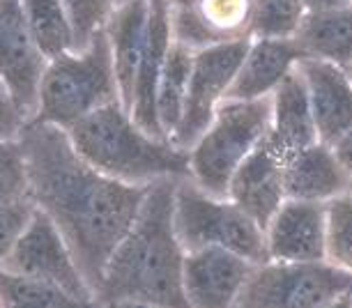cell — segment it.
<instances>
[{
	"label": "cell",
	"instance_id": "cell-27",
	"mask_svg": "<svg viewBox=\"0 0 352 308\" xmlns=\"http://www.w3.org/2000/svg\"><path fill=\"white\" fill-rule=\"evenodd\" d=\"M28 162L19 138L0 143V207L30 198Z\"/></svg>",
	"mask_w": 352,
	"mask_h": 308
},
{
	"label": "cell",
	"instance_id": "cell-10",
	"mask_svg": "<svg viewBox=\"0 0 352 308\" xmlns=\"http://www.w3.org/2000/svg\"><path fill=\"white\" fill-rule=\"evenodd\" d=\"M46 63L49 60L39 51L25 21L21 0H0V83L12 92L28 120L37 116Z\"/></svg>",
	"mask_w": 352,
	"mask_h": 308
},
{
	"label": "cell",
	"instance_id": "cell-26",
	"mask_svg": "<svg viewBox=\"0 0 352 308\" xmlns=\"http://www.w3.org/2000/svg\"><path fill=\"white\" fill-rule=\"evenodd\" d=\"M327 260L352 274V193L327 203Z\"/></svg>",
	"mask_w": 352,
	"mask_h": 308
},
{
	"label": "cell",
	"instance_id": "cell-23",
	"mask_svg": "<svg viewBox=\"0 0 352 308\" xmlns=\"http://www.w3.org/2000/svg\"><path fill=\"white\" fill-rule=\"evenodd\" d=\"M25 21L46 60L76 49L67 8L63 0H21Z\"/></svg>",
	"mask_w": 352,
	"mask_h": 308
},
{
	"label": "cell",
	"instance_id": "cell-33",
	"mask_svg": "<svg viewBox=\"0 0 352 308\" xmlns=\"http://www.w3.org/2000/svg\"><path fill=\"white\" fill-rule=\"evenodd\" d=\"M122 3H136V0H118V5H122Z\"/></svg>",
	"mask_w": 352,
	"mask_h": 308
},
{
	"label": "cell",
	"instance_id": "cell-6",
	"mask_svg": "<svg viewBox=\"0 0 352 308\" xmlns=\"http://www.w3.org/2000/svg\"><path fill=\"white\" fill-rule=\"evenodd\" d=\"M173 226L184 251L221 246L261 265L267 260L265 228L228 196H214L191 177H180L173 193Z\"/></svg>",
	"mask_w": 352,
	"mask_h": 308
},
{
	"label": "cell",
	"instance_id": "cell-19",
	"mask_svg": "<svg viewBox=\"0 0 352 308\" xmlns=\"http://www.w3.org/2000/svg\"><path fill=\"white\" fill-rule=\"evenodd\" d=\"M106 35H109L111 44L120 102L129 111L138 65H141L145 39H148V0L118 5L106 23Z\"/></svg>",
	"mask_w": 352,
	"mask_h": 308
},
{
	"label": "cell",
	"instance_id": "cell-35",
	"mask_svg": "<svg viewBox=\"0 0 352 308\" xmlns=\"http://www.w3.org/2000/svg\"><path fill=\"white\" fill-rule=\"evenodd\" d=\"M350 306H352V297H350Z\"/></svg>",
	"mask_w": 352,
	"mask_h": 308
},
{
	"label": "cell",
	"instance_id": "cell-20",
	"mask_svg": "<svg viewBox=\"0 0 352 308\" xmlns=\"http://www.w3.org/2000/svg\"><path fill=\"white\" fill-rule=\"evenodd\" d=\"M272 122L267 138L285 154L318 143V129L311 111L307 83L300 69H292L272 92Z\"/></svg>",
	"mask_w": 352,
	"mask_h": 308
},
{
	"label": "cell",
	"instance_id": "cell-15",
	"mask_svg": "<svg viewBox=\"0 0 352 308\" xmlns=\"http://www.w3.org/2000/svg\"><path fill=\"white\" fill-rule=\"evenodd\" d=\"M307 83L311 111L320 143L334 145L352 129V78L345 67L327 60L302 58L297 63Z\"/></svg>",
	"mask_w": 352,
	"mask_h": 308
},
{
	"label": "cell",
	"instance_id": "cell-24",
	"mask_svg": "<svg viewBox=\"0 0 352 308\" xmlns=\"http://www.w3.org/2000/svg\"><path fill=\"white\" fill-rule=\"evenodd\" d=\"M304 0H254L251 10V39L295 37L307 16Z\"/></svg>",
	"mask_w": 352,
	"mask_h": 308
},
{
	"label": "cell",
	"instance_id": "cell-28",
	"mask_svg": "<svg viewBox=\"0 0 352 308\" xmlns=\"http://www.w3.org/2000/svg\"><path fill=\"white\" fill-rule=\"evenodd\" d=\"M67 8L72 28H74L76 49H85L99 30L106 28L118 0H63Z\"/></svg>",
	"mask_w": 352,
	"mask_h": 308
},
{
	"label": "cell",
	"instance_id": "cell-21",
	"mask_svg": "<svg viewBox=\"0 0 352 308\" xmlns=\"http://www.w3.org/2000/svg\"><path fill=\"white\" fill-rule=\"evenodd\" d=\"M295 39L304 58L327 60L348 69L352 65V5L309 10Z\"/></svg>",
	"mask_w": 352,
	"mask_h": 308
},
{
	"label": "cell",
	"instance_id": "cell-8",
	"mask_svg": "<svg viewBox=\"0 0 352 308\" xmlns=\"http://www.w3.org/2000/svg\"><path fill=\"white\" fill-rule=\"evenodd\" d=\"M0 267L60 287L76 304H95V292L88 278L83 276L67 239L49 214L37 207L14 249L0 263Z\"/></svg>",
	"mask_w": 352,
	"mask_h": 308
},
{
	"label": "cell",
	"instance_id": "cell-36",
	"mask_svg": "<svg viewBox=\"0 0 352 308\" xmlns=\"http://www.w3.org/2000/svg\"><path fill=\"white\" fill-rule=\"evenodd\" d=\"M350 193H352V186H350Z\"/></svg>",
	"mask_w": 352,
	"mask_h": 308
},
{
	"label": "cell",
	"instance_id": "cell-34",
	"mask_svg": "<svg viewBox=\"0 0 352 308\" xmlns=\"http://www.w3.org/2000/svg\"><path fill=\"white\" fill-rule=\"evenodd\" d=\"M348 74H350V78H352V65L348 67Z\"/></svg>",
	"mask_w": 352,
	"mask_h": 308
},
{
	"label": "cell",
	"instance_id": "cell-12",
	"mask_svg": "<svg viewBox=\"0 0 352 308\" xmlns=\"http://www.w3.org/2000/svg\"><path fill=\"white\" fill-rule=\"evenodd\" d=\"M175 42L189 49L251 39L254 0H168Z\"/></svg>",
	"mask_w": 352,
	"mask_h": 308
},
{
	"label": "cell",
	"instance_id": "cell-4",
	"mask_svg": "<svg viewBox=\"0 0 352 308\" xmlns=\"http://www.w3.org/2000/svg\"><path fill=\"white\" fill-rule=\"evenodd\" d=\"M111 102H120V90L104 28L85 49L65 51L46 63L35 120L72 129Z\"/></svg>",
	"mask_w": 352,
	"mask_h": 308
},
{
	"label": "cell",
	"instance_id": "cell-14",
	"mask_svg": "<svg viewBox=\"0 0 352 308\" xmlns=\"http://www.w3.org/2000/svg\"><path fill=\"white\" fill-rule=\"evenodd\" d=\"M285 157L288 154L278 150L270 138H265L244 159L228 184L226 196L235 200L263 228H267L278 207L288 200L285 196Z\"/></svg>",
	"mask_w": 352,
	"mask_h": 308
},
{
	"label": "cell",
	"instance_id": "cell-25",
	"mask_svg": "<svg viewBox=\"0 0 352 308\" xmlns=\"http://www.w3.org/2000/svg\"><path fill=\"white\" fill-rule=\"evenodd\" d=\"M65 306L76 304L60 287L44 283V280L14 274L0 267V306Z\"/></svg>",
	"mask_w": 352,
	"mask_h": 308
},
{
	"label": "cell",
	"instance_id": "cell-31",
	"mask_svg": "<svg viewBox=\"0 0 352 308\" xmlns=\"http://www.w3.org/2000/svg\"><path fill=\"white\" fill-rule=\"evenodd\" d=\"M331 147H334L336 157L341 159V164L350 170V175H352V129L348 133H343V136L338 138Z\"/></svg>",
	"mask_w": 352,
	"mask_h": 308
},
{
	"label": "cell",
	"instance_id": "cell-30",
	"mask_svg": "<svg viewBox=\"0 0 352 308\" xmlns=\"http://www.w3.org/2000/svg\"><path fill=\"white\" fill-rule=\"evenodd\" d=\"M25 122H28V118L19 109L12 92L0 83V143H3V140L19 138V133H21Z\"/></svg>",
	"mask_w": 352,
	"mask_h": 308
},
{
	"label": "cell",
	"instance_id": "cell-11",
	"mask_svg": "<svg viewBox=\"0 0 352 308\" xmlns=\"http://www.w3.org/2000/svg\"><path fill=\"white\" fill-rule=\"evenodd\" d=\"M256 263L221 246L187 251L182 263V290L187 306L237 308Z\"/></svg>",
	"mask_w": 352,
	"mask_h": 308
},
{
	"label": "cell",
	"instance_id": "cell-22",
	"mask_svg": "<svg viewBox=\"0 0 352 308\" xmlns=\"http://www.w3.org/2000/svg\"><path fill=\"white\" fill-rule=\"evenodd\" d=\"M191 63H194V49L180 42H173L166 65L162 69L157 83V122L164 138H173L177 131V124L182 120L184 97H187V85L191 76Z\"/></svg>",
	"mask_w": 352,
	"mask_h": 308
},
{
	"label": "cell",
	"instance_id": "cell-18",
	"mask_svg": "<svg viewBox=\"0 0 352 308\" xmlns=\"http://www.w3.org/2000/svg\"><path fill=\"white\" fill-rule=\"evenodd\" d=\"M304 58L295 37L272 39L254 37L249 39L247 53L237 69V76L228 88L226 99H263L270 97L283 78L295 69Z\"/></svg>",
	"mask_w": 352,
	"mask_h": 308
},
{
	"label": "cell",
	"instance_id": "cell-7",
	"mask_svg": "<svg viewBox=\"0 0 352 308\" xmlns=\"http://www.w3.org/2000/svg\"><path fill=\"white\" fill-rule=\"evenodd\" d=\"M352 274L329 260L281 263L265 260L256 265L237 308H329L350 306Z\"/></svg>",
	"mask_w": 352,
	"mask_h": 308
},
{
	"label": "cell",
	"instance_id": "cell-16",
	"mask_svg": "<svg viewBox=\"0 0 352 308\" xmlns=\"http://www.w3.org/2000/svg\"><path fill=\"white\" fill-rule=\"evenodd\" d=\"M175 37L170 28V8L168 0H148V39H145V51L138 65L134 95H131L129 113L145 131L152 136H162L157 122V83L162 76V69L168 58V51Z\"/></svg>",
	"mask_w": 352,
	"mask_h": 308
},
{
	"label": "cell",
	"instance_id": "cell-2",
	"mask_svg": "<svg viewBox=\"0 0 352 308\" xmlns=\"http://www.w3.org/2000/svg\"><path fill=\"white\" fill-rule=\"evenodd\" d=\"M177 179H159L145 193L134 223L106 263L97 306H187L182 290L187 251L173 226Z\"/></svg>",
	"mask_w": 352,
	"mask_h": 308
},
{
	"label": "cell",
	"instance_id": "cell-3",
	"mask_svg": "<svg viewBox=\"0 0 352 308\" xmlns=\"http://www.w3.org/2000/svg\"><path fill=\"white\" fill-rule=\"evenodd\" d=\"M67 131L85 162L113 179L150 186L166 177H191L189 150L145 131L122 102L102 106Z\"/></svg>",
	"mask_w": 352,
	"mask_h": 308
},
{
	"label": "cell",
	"instance_id": "cell-1",
	"mask_svg": "<svg viewBox=\"0 0 352 308\" xmlns=\"http://www.w3.org/2000/svg\"><path fill=\"white\" fill-rule=\"evenodd\" d=\"M19 140L28 162V196L67 239L97 304L106 263L134 223L152 184L134 186L104 175L76 152L67 129L44 120H28Z\"/></svg>",
	"mask_w": 352,
	"mask_h": 308
},
{
	"label": "cell",
	"instance_id": "cell-5",
	"mask_svg": "<svg viewBox=\"0 0 352 308\" xmlns=\"http://www.w3.org/2000/svg\"><path fill=\"white\" fill-rule=\"evenodd\" d=\"M272 97L223 99L208 129L189 150L191 179L214 196H226L235 170L267 138Z\"/></svg>",
	"mask_w": 352,
	"mask_h": 308
},
{
	"label": "cell",
	"instance_id": "cell-17",
	"mask_svg": "<svg viewBox=\"0 0 352 308\" xmlns=\"http://www.w3.org/2000/svg\"><path fill=\"white\" fill-rule=\"evenodd\" d=\"M352 175L336 157L334 147L314 143L285 157V196L309 203H329L350 193Z\"/></svg>",
	"mask_w": 352,
	"mask_h": 308
},
{
	"label": "cell",
	"instance_id": "cell-13",
	"mask_svg": "<svg viewBox=\"0 0 352 308\" xmlns=\"http://www.w3.org/2000/svg\"><path fill=\"white\" fill-rule=\"evenodd\" d=\"M267 260H327V203L288 198L265 228Z\"/></svg>",
	"mask_w": 352,
	"mask_h": 308
},
{
	"label": "cell",
	"instance_id": "cell-9",
	"mask_svg": "<svg viewBox=\"0 0 352 308\" xmlns=\"http://www.w3.org/2000/svg\"><path fill=\"white\" fill-rule=\"evenodd\" d=\"M247 46L249 39H237V42L194 51L182 120L170 138L175 145L191 150L196 140L203 136V131L208 129L212 118H214L219 104L226 99L228 88L235 81Z\"/></svg>",
	"mask_w": 352,
	"mask_h": 308
},
{
	"label": "cell",
	"instance_id": "cell-32",
	"mask_svg": "<svg viewBox=\"0 0 352 308\" xmlns=\"http://www.w3.org/2000/svg\"><path fill=\"white\" fill-rule=\"evenodd\" d=\"M304 5H307V10H331L352 5V0H304Z\"/></svg>",
	"mask_w": 352,
	"mask_h": 308
},
{
	"label": "cell",
	"instance_id": "cell-29",
	"mask_svg": "<svg viewBox=\"0 0 352 308\" xmlns=\"http://www.w3.org/2000/svg\"><path fill=\"white\" fill-rule=\"evenodd\" d=\"M32 214H35V203L30 198L0 207V263L14 249L28 221L32 219Z\"/></svg>",
	"mask_w": 352,
	"mask_h": 308
}]
</instances>
